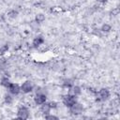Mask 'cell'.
<instances>
[{
  "label": "cell",
  "instance_id": "30bf717a",
  "mask_svg": "<svg viewBox=\"0 0 120 120\" xmlns=\"http://www.w3.org/2000/svg\"><path fill=\"white\" fill-rule=\"evenodd\" d=\"M1 85H3L4 87H6V88H8V85L10 84V81H9V79L8 78V77H3L2 79H1Z\"/></svg>",
  "mask_w": 120,
  "mask_h": 120
},
{
  "label": "cell",
  "instance_id": "8fae6325",
  "mask_svg": "<svg viewBox=\"0 0 120 120\" xmlns=\"http://www.w3.org/2000/svg\"><path fill=\"white\" fill-rule=\"evenodd\" d=\"M81 87L80 86H73L72 88H71V94L72 95H74L75 97H77V96H79L80 94H81Z\"/></svg>",
  "mask_w": 120,
  "mask_h": 120
},
{
  "label": "cell",
  "instance_id": "8992f818",
  "mask_svg": "<svg viewBox=\"0 0 120 120\" xmlns=\"http://www.w3.org/2000/svg\"><path fill=\"white\" fill-rule=\"evenodd\" d=\"M82 106L81 105V104H79V103H75V104H73L72 106H70L69 107V111H70V112L72 113V114H75V115H78V114H80V113H82Z\"/></svg>",
  "mask_w": 120,
  "mask_h": 120
},
{
  "label": "cell",
  "instance_id": "6da1fadb",
  "mask_svg": "<svg viewBox=\"0 0 120 120\" xmlns=\"http://www.w3.org/2000/svg\"><path fill=\"white\" fill-rule=\"evenodd\" d=\"M77 102V98H76V97L74 96V95H72V94H68V95H66V96H64V98H63V103H64V105L65 106H67V107H70V106H72L73 104H75Z\"/></svg>",
  "mask_w": 120,
  "mask_h": 120
},
{
  "label": "cell",
  "instance_id": "ac0fdd59",
  "mask_svg": "<svg viewBox=\"0 0 120 120\" xmlns=\"http://www.w3.org/2000/svg\"><path fill=\"white\" fill-rule=\"evenodd\" d=\"M98 3H100V4H106L107 2H108V0H97Z\"/></svg>",
  "mask_w": 120,
  "mask_h": 120
},
{
  "label": "cell",
  "instance_id": "5bb4252c",
  "mask_svg": "<svg viewBox=\"0 0 120 120\" xmlns=\"http://www.w3.org/2000/svg\"><path fill=\"white\" fill-rule=\"evenodd\" d=\"M4 99H5V102H6V103H8V104H10V103L12 102V100H13L12 97H11L10 95H8V94L5 95V97H4Z\"/></svg>",
  "mask_w": 120,
  "mask_h": 120
},
{
  "label": "cell",
  "instance_id": "4fadbf2b",
  "mask_svg": "<svg viewBox=\"0 0 120 120\" xmlns=\"http://www.w3.org/2000/svg\"><path fill=\"white\" fill-rule=\"evenodd\" d=\"M100 30H101L102 32L108 33V32H110V31L112 30V26H111L110 24H108V23H104V24H102V26H101Z\"/></svg>",
  "mask_w": 120,
  "mask_h": 120
},
{
  "label": "cell",
  "instance_id": "277c9868",
  "mask_svg": "<svg viewBox=\"0 0 120 120\" xmlns=\"http://www.w3.org/2000/svg\"><path fill=\"white\" fill-rule=\"evenodd\" d=\"M8 89L9 93L11 95H14V96L20 94V92H21V86L19 84H17V83H14V82H10V84L8 87Z\"/></svg>",
  "mask_w": 120,
  "mask_h": 120
},
{
  "label": "cell",
  "instance_id": "5b68a950",
  "mask_svg": "<svg viewBox=\"0 0 120 120\" xmlns=\"http://www.w3.org/2000/svg\"><path fill=\"white\" fill-rule=\"evenodd\" d=\"M98 99L99 100H102V101L107 100L110 98V91L107 88H101L98 91Z\"/></svg>",
  "mask_w": 120,
  "mask_h": 120
},
{
  "label": "cell",
  "instance_id": "7c38bea8",
  "mask_svg": "<svg viewBox=\"0 0 120 120\" xmlns=\"http://www.w3.org/2000/svg\"><path fill=\"white\" fill-rule=\"evenodd\" d=\"M45 21V16L42 14V13H39V14H37L36 15V22L38 23H41Z\"/></svg>",
  "mask_w": 120,
  "mask_h": 120
},
{
  "label": "cell",
  "instance_id": "ba28073f",
  "mask_svg": "<svg viewBox=\"0 0 120 120\" xmlns=\"http://www.w3.org/2000/svg\"><path fill=\"white\" fill-rule=\"evenodd\" d=\"M50 111H51V107L49 106V104L48 103H43V104H41V107H40V112H42V113H44V114H48V113H50Z\"/></svg>",
  "mask_w": 120,
  "mask_h": 120
},
{
  "label": "cell",
  "instance_id": "e0dca14e",
  "mask_svg": "<svg viewBox=\"0 0 120 120\" xmlns=\"http://www.w3.org/2000/svg\"><path fill=\"white\" fill-rule=\"evenodd\" d=\"M8 47L6 45V46H4V47H2L1 48V50H0V52H1V53H4L6 51H8Z\"/></svg>",
  "mask_w": 120,
  "mask_h": 120
},
{
  "label": "cell",
  "instance_id": "9a60e30c",
  "mask_svg": "<svg viewBox=\"0 0 120 120\" xmlns=\"http://www.w3.org/2000/svg\"><path fill=\"white\" fill-rule=\"evenodd\" d=\"M45 118H46V119H49V120H52V119L57 120V119H58L57 116H55V115H52V114H49V113L45 115Z\"/></svg>",
  "mask_w": 120,
  "mask_h": 120
},
{
  "label": "cell",
  "instance_id": "3957f363",
  "mask_svg": "<svg viewBox=\"0 0 120 120\" xmlns=\"http://www.w3.org/2000/svg\"><path fill=\"white\" fill-rule=\"evenodd\" d=\"M33 90V83L30 81H25L24 82H22V84L21 85V91L24 94L30 93Z\"/></svg>",
  "mask_w": 120,
  "mask_h": 120
},
{
  "label": "cell",
  "instance_id": "52a82bcc",
  "mask_svg": "<svg viewBox=\"0 0 120 120\" xmlns=\"http://www.w3.org/2000/svg\"><path fill=\"white\" fill-rule=\"evenodd\" d=\"M46 96L44 95V94H41V93H39V94H37L36 96H35V98H34V101H35V103L37 104V105H41V104H43V103H45L46 102Z\"/></svg>",
  "mask_w": 120,
  "mask_h": 120
},
{
  "label": "cell",
  "instance_id": "9c48e42d",
  "mask_svg": "<svg viewBox=\"0 0 120 120\" xmlns=\"http://www.w3.org/2000/svg\"><path fill=\"white\" fill-rule=\"evenodd\" d=\"M43 42H44V38L42 37H40V36L39 37H36L34 38V40H33V45L35 47H38V46L43 44Z\"/></svg>",
  "mask_w": 120,
  "mask_h": 120
},
{
  "label": "cell",
  "instance_id": "7a4b0ae2",
  "mask_svg": "<svg viewBox=\"0 0 120 120\" xmlns=\"http://www.w3.org/2000/svg\"><path fill=\"white\" fill-rule=\"evenodd\" d=\"M17 117L19 119H27L29 117V110L25 106H21L17 112Z\"/></svg>",
  "mask_w": 120,
  "mask_h": 120
},
{
  "label": "cell",
  "instance_id": "2e32d148",
  "mask_svg": "<svg viewBox=\"0 0 120 120\" xmlns=\"http://www.w3.org/2000/svg\"><path fill=\"white\" fill-rule=\"evenodd\" d=\"M48 104H49V106L51 107V109H54V108L57 107V103H56L55 101H51V102H49Z\"/></svg>",
  "mask_w": 120,
  "mask_h": 120
}]
</instances>
